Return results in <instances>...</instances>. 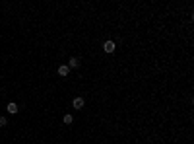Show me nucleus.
Masks as SVG:
<instances>
[{
    "instance_id": "obj_1",
    "label": "nucleus",
    "mask_w": 194,
    "mask_h": 144,
    "mask_svg": "<svg viewBox=\"0 0 194 144\" xmlns=\"http://www.w3.org/2000/svg\"><path fill=\"white\" fill-rule=\"evenodd\" d=\"M103 49H105V53H113L116 49V45L113 43V41H105V43H103Z\"/></svg>"
},
{
    "instance_id": "obj_2",
    "label": "nucleus",
    "mask_w": 194,
    "mask_h": 144,
    "mask_svg": "<svg viewBox=\"0 0 194 144\" xmlns=\"http://www.w3.org/2000/svg\"><path fill=\"white\" fill-rule=\"evenodd\" d=\"M84 98H74V101H72V105H74V109H82L84 107Z\"/></svg>"
},
{
    "instance_id": "obj_3",
    "label": "nucleus",
    "mask_w": 194,
    "mask_h": 144,
    "mask_svg": "<svg viewBox=\"0 0 194 144\" xmlns=\"http://www.w3.org/2000/svg\"><path fill=\"white\" fill-rule=\"evenodd\" d=\"M6 111L10 113V115H16V113H18V105L14 103V101H10V103L6 105Z\"/></svg>"
},
{
    "instance_id": "obj_4",
    "label": "nucleus",
    "mask_w": 194,
    "mask_h": 144,
    "mask_svg": "<svg viewBox=\"0 0 194 144\" xmlns=\"http://www.w3.org/2000/svg\"><path fill=\"white\" fill-rule=\"evenodd\" d=\"M68 72H70V68H68V64H60L58 66V74H60V76H68Z\"/></svg>"
},
{
    "instance_id": "obj_5",
    "label": "nucleus",
    "mask_w": 194,
    "mask_h": 144,
    "mask_svg": "<svg viewBox=\"0 0 194 144\" xmlns=\"http://www.w3.org/2000/svg\"><path fill=\"white\" fill-rule=\"evenodd\" d=\"M78 66H80V60L72 57V59L68 60V68H78Z\"/></svg>"
},
{
    "instance_id": "obj_6",
    "label": "nucleus",
    "mask_w": 194,
    "mask_h": 144,
    "mask_svg": "<svg viewBox=\"0 0 194 144\" xmlns=\"http://www.w3.org/2000/svg\"><path fill=\"white\" fill-rule=\"evenodd\" d=\"M72 121H74V119H72V115H64V123L66 125H70Z\"/></svg>"
},
{
    "instance_id": "obj_7",
    "label": "nucleus",
    "mask_w": 194,
    "mask_h": 144,
    "mask_svg": "<svg viewBox=\"0 0 194 144\" xmlns=\"http://www.w3.org/2000/svg\"><path fill=\"white\" fill-rule=\"evenodd\" d=\"M6 125H8L6 117H0V127H6Z\"/></svg>"
}]
</instances>
